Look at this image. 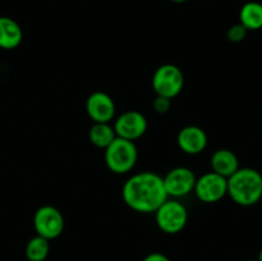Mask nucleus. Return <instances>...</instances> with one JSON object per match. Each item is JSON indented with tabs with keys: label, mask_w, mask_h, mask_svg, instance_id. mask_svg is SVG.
<instances>
[{
	"label": "nucleus",
	"mask_w": 262,
	"mask_h": 261,
	"mask_svg": "<svg viewBox=\"0 0 262 261\" xmlns=\"http://www.w3.org/2000/svg\"><path fill=\"white\" fill-rule=\"evenodd\" d=\"M122 197L129 209L142 214L155 212L169 199L163 177L154 171L130 176L123 184Z\"/></svg>",
	"instance_id": "nucleus-1"
},
{
	"label": "nucleus",
	"mask_w": 262,
	"mask_h": 261,
	"mask_svg": "<svg viewBox=\"0 0 262 261\" xmlns=\"http://www.w3.org/2000/svg\"><path fill=\"white\" fill-rule=\"evenodd\" d=\"M228 194L239 206H253L262 199V174L253 168H239L228 178Z\"/></svg>",
	"instance_id": "nucleus-2"
},
{
	"label": "nucleus",
	"mask_w": 262,
	"mask_h": 261,
	"mask_svg": "<svg viewBox=\"0 0 262 261\" xmlns=\"http://www.w3.org/2000/svg\"><path fill=\"white\" fill-rule=\"evenodd\" d=\"M104 151L105 165L114 174L129 173L137 164L138 150L133 141L117 137Z\"/></svg>",
	"instance_id": "nucleus-3"
},
{
	"label": "nucleus",
	"mask_w": 262,
	"mask_h": 261,
	"mask_svg": "<svg viewBox=\"0 0 262 261\" xmlns=\"http://www.w3.org/2000/svg\"><path fill=\"white\" fill-rule=\"evenodd\" d=\"M154 214L158 228L166 234L182 232L188 223V211L178 199L169 197Z\"/></svg>",
	"instance_id": "nucleus-4"
},
{
	"label": "nucleus",
	"mask_w": 262,
	"mask_h": 261,
	"mask_svg": "<svg viewBox=\"0 0 262 261\" xmlns=\"http://www.w3.org/2000/svg\"><path fill=\"white\" fill-rule=\"evenodd\" d=\"M152 89L158 96L173 100L182 92L184 86V74L176 64H163L154 72Z\"/></svg>",
	"instance_id": "nucleus-5"
},
{
	"label": "nucleus",
	"mask_w": 262,
	"mask_h": 261,
	"mask_svg": "<svg viewBox=\"0 0 262 261\" xmlns=\"http://www.w3.org/2000/svg\"><path fill=\"white\" fill-rule=\"evenodd\" d=\"M64 216L58 207L53 205H43L36 210L33 215V228L37 235L51 241L63 233Z\"/></svg>",
	"instance_id": "nucleus-6"
},
{
	"label": "nucleus",
	"mask_w": 262,
	"mask_h": 261,
	"mask_svg": "<svg viewBox=\"0 0 262 261\" xmlns=\"http://www.w3.org/2000/svg\"><path fill=\"white\" fill-rule=\"evenodd\" d=\"M193 192L201 202L214 204L228 194V178L215 171L202 174L196 179Z\"/></svg>",
	"instance_id": "nucleus-7"
},
{
	"label": "nucleus",
	"mask_w": 262,
	"mask_h": 261,
	"mask_svg": "<svg viewBox=\"0 0 262 261\" xmlns=\"http://www.w3.org/2000/svg\"><path fill=\"white\" fill-rule=\"evenodd\" d=\"M196 174L187 166H177L170 169L163 177L164 187L170 199H181L193 192Z\"/></svg>",
	"instance_id": "nucleus-8"
},
{
	"label": "nucleus",
	"mask_w": 262,
	"mask_h": 261,
	"mask_svg": "<svg viewBox=\"0 0 262 261\" xmlns=\"http://www.w3.org/2000/svg\"><path fill=\"white\" fill-rule=\"evenodd\" d=\"M113 127H114L117 137L135 142L136 140L145 135L148 128V123L141 112L128 110L117 117Z\"/></svg>",
	"instance_id": "nucleus-9"
},
{
	"label": "nucleus",
	"mask_w": 262,
	"mask_h": 261,
	"mask_svg": "<svg viewBox=\"0 0 262 261\" xmlns=\"http://www.w3.org/2000/svg\"><path fill=\"white\" fill-rule=\"evenodd\" d=\"M117 106L109 94L95 91L86 100V113L94 123H110L115 117Z\"/></svg>",
	"instance_id": "nucleus-10"
},
{
	"label": "nucleus",
	"mask_w": 262,
	"mask_h": 261,
	"mask_svg": "<svg viewBox=\"0 0 262 261\" xmlns=\"http://www.w3.org/2000/svg\"><path fill=\"white\" fill-rule=\"evenodd\" d=\"M207 133L199 125H187L178 132V147L188 155H199L207 147Z\"/></svg>",
	"instance_id": "nucleus-11"
},
{
	"label": "nucleus",
	"mask_w": 262,
	"mask_h": 261,
	"mask_svg": "<svg viewBox=\"0 0 262 261\" xmlns=\"http://www.w3.org/2000/svg\"><path fill=\"white\" fill-rule=\"evenodd\" d=\"M210 164H211L212 171L225 177V178H229L241 168L238 156L228 148H219L215 151L212 154Z\"/></svg>",
	"instance_id": "nucleus-12"
},
{
	"label": "nucleus",
	"mask_w": 262,
	"mask_h": 261,
	"mask_svg": "<svg viewBox=\"0 0 262 261\" xmlns=\"http://www.w3.org/2000/svg\"><path fill=\"white\" fill-rule=\"evenodd\" d=\"M23 40V31L13 18L0 17V49L13 50Z\"/></svg>",
	"instance_id": "nucleus-13"
},
{
	"label": "nucleus",
	"mask_w": 262,
	"mask_h": 261,
	"mask_svg": "<svg viewBox=\"0 0 262 261\" xmlns=\"http://www.w3.org/2000/svg\"><path fill=\"white\" fill-rule=\"evenodd\" d=\"M239 23L247 31H258L262 28V4L248 2L241 8Z\"/></svg>",
	"instance_id": "nucleus-14"
},
{
	"label": "nucleus",
	"mask_w": 262,
	"mask_h": 261,
	"mask_svg": "<svg viewBox=\"0 0 262 261\" xmlns=\"http://www.w3.org/2000/svg\"><path fill=\"white\" fill-rule=\"evenodd\" d=\"M89 138L95 147L105 150L117 138V135L110 123H94L89 130Z\"/></svg>",
	"instance_id": "nucleus-15"
},
{
	"label": "nucleus",
	"mask_w": 262,
	"mask_h": 261,
	"mask_svg": "<svg viewBox=\"0 0 262 261\" xmlns=\"http://www.w3.org/2000/svg\"><path fill=\"white\" fill-rule=\"evenodd\" d=\"M25 253L28 261H45L50 253V241L36 234L26 245Z\"/></svg>",
	"instance_id": "nucleus-16"
},
{
	"label": "nucleus",
	"mask_w": 262,
	"mask_h": 261,
	"mask_svg": "<svg viewBox=\"0 0 262 261\" xmlns=\"http://www.w3.org/2000/svg\"><path fill=\"white\" fill-rule=\"evenodd\" d=\"M247 32L248 31L246 30V28L243 27L241 23H237V25H233L232 27L228 30L227 37L230 42L237 44V42H241V41L245 40L246 36H247Z\"/></svg>",
	"instance_id": "nucleus-17"
},
{
	"label": "nucleus",
	"mask_w": 262,
	"mask_h": 261,
	"mask_svg": "<svg viewBox=\"0 0 262 261\" xmlns=\"http://www.w3.org/2000/svg\"><path fill=\"white\" fill-rule=\"evenodd\" d=\"M152 107L158 114H165L170 110L171 107V100L168 99V97L164 96H158L156 95L155 100L152 102Z\"/></svg>",
	"instance_id": "nucleus-18"
},
{
	"label": "nucleus",
	"mask_w": 262,
	"mask_h": 261,
	"mask_svg": "<svg viewBox=\"0 0 262 261\" xmlns=\"http://www.w3.org/2000/svg\"><path fill=\"white\" fill-rule=\"evenodd\" d=\"M143 261H171V260L168 257V256L164 255V253L152 252V253H148V255L143 258Z\"/></svg>",
	"instance_id": "nucleus-19"
},
{
	"label": "nucleus",
	"mask_w": 262,
	"mask_h": 261,
	"mask_svg": "<svg viewBox=\"0 0 262 261\" xmlns=\"http://www.w3.org/2000/svg\"><path fill=\"white\" fill-rule=\"evenodd\" d=\"M170 2L178 3V4H181V3H186V2H188V0H170Z\"/></svg>",
	"instance_id": "nucleus-20"
},
{
	"label": "nucleus",
	"mask_w": 262,
	"mask_h": 261,
	"mask_svg": "<svg viewBox=\"0 0 262 261\" xmlns=\"http://www.w3.org/2000/svg\"><path fill=\"white\" fill-rule=\"evenodd\" d=\"M258 261H262V248L260 250V252H258V257H257Z\"/></svg>",
	"instance_id": "nucleus-21"
},
{
	"label": "nucleus",
	"mask_w": 262,
	"mask_h": 261,
	"mask_svg": "<svg viewBox=\"0 0 262 261\" xmlns=\"http://www.w3.org/2000/svg\"><path fill=\"white\" fill-rule=\"evenodd\" d=\"M245 261H258L257 258H248V260H245Z\"/></svg>",
	"instance_id": "nucleus-22"
}]
</instances>
